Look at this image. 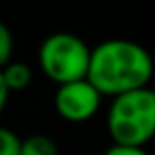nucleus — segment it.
I'll use <instances>...</instances> for the list:
<instances>
[{"label": "nucleus", "mask_w": 155, "mask_h": 155, "mask_svg": "<svg viewBox=\"0 0 155 155\" xmlns=\"http://www.w3.org/2000/svg\"><path fill=\"white\" fill-rule=\"evenodd\" d=\"M9 89H7V83H5V79H2V70H0V113L5 110V106H7V100H9Z\"/></svg>", "instance_id": "10"}, {"label": "nucleus", "mask_w": 155, "mask_h": 155, "mask_svg": "<svg viewBox=\"0 0 155 155\" xmlns=\"http://www.w3.org/2000/svg\"><path fill=\"white\" fill-rule=\"evenodd\" d=\"M0 155H21V138L5 125H0Z\"/></svg>", "instance_id": "7"}, {"label": "nucleus", "mask_w": 155, "mask_h": 155, "mask_svg": "<svg viewBox=\"0 0 155 155\" xmlns=\"http://www.w3.org/2000/svg\"><path fill=\"white\" fill-rule=\"evenodd\" d=\"M13 47H15V43H13V34H11V30L0 21V70H2L9 62H11V58H13Z\"/></svg>", "instance_id": "8"}, {"label": "nucleus", "mask_w": 155, "mask_h": 155, "mask_svg": "<svg viewBox=\"0 0 155 155\" xmlns=\"http://www.w3.org/2000/svg\"><path fill=\"white\" fill-rule=\"evenodd\" d=\"M102 104V94L87 81H74L60 85L53 96V106L58 115L68 123H85L89 121Z\"/></svg>", "instance_id": "4"}, {"label": "nucleus", "mask_w": 155, "mask_h": 155, "mask_svg": "<svg viewBox=\"0 0 155 155\" xmlns=\"http://www.w3.org/2000/svg\"><path fill=\"white\" fill-rule=\"evenodd\" d=\"M85 155H91V153H85Z\"/></svg>", "instance_id": "11"}, {"label": "nucleus", "mask_w": 155, "mask_h": 155, "mask_svg": "<svg viewBox=\"0 0 155 155\" xmlns=\"http://www.w3.org/2000/svg\"><path fill=\"white\" fill-rule=\"evenodd\" d=\"M91 47L77 34H49L38 49V68L58 87L87 79Z\"/></svg>", "instance_id": "3"}, {"label": "nucleus", "mask_w": 155, "mask_h": 155, "mask_svg": "<svg viewBox=\"0 0 155 155\" xmlns=\"http://www.w3.org/2000/svg\"><path fill=\"white\" fill-rule=\"evenodd\" d=\"M153 72V58L142 45L125 38H110L91 49L87 81L102 98H117L149 87Z\"/></svg>", "instance_id": "1"}, {"label": "nucleus", "mask_w": 155, "mask_h": 155, "mask_svg": "<svg viewBox=\"0 0 155 155\" xmlns=\"http://www.w3.org/2000/svg\"><path fill=\"white\" fill-rule=\"evenodd\" d=\"M102 155H149L144 147H123V144H110Z\"/></svg>", "instance_id": "9"}, {"label": "nucleus", "mask_w": 155, "mask_h": 155, "mask_svg": "<svg viewBox=\"0 0 155 155\" xmlns=\"http://www.w3.org/2000/svg\"><path fill=\"white\" fill-rule=\"evenodd\" d=\"M2 79L9 91H24L32 83V68L26 62H9L2 68Z\"/></svg>", "instance_id": "5"}, {"label": "nucleus", "mask_w": 155, "mask_h": 155, "mask_svg": "<svg viewBox=\"0 0 155 155\" xmlns=\"http://www.w3.org/2000/svg\"><path fill=\"white\" fill-rule=\"evenodd\" d=\"M106 130L113 144L144 147L155 136V91L136 89L113 98L106 113Z\"/></svg>", "instance_id": "2"}, {"label": "nucleus", "mask_w": 155, "mask_h": 155, "mask_svg": "<svg viewBox=\"0 0 155 155\" xmlns=\"http://www.w3.org/2000/svg\"><path fill=\"white\" fill-rule=\"evenodd\" d=\"M21 155H58V144L47 134H32L21 138Z\"/></svg>", "instance_id": "6"}, {"label": "nucleus", "mask_w": 155, "mask_h": 155, "mask_svg": "<svg viewBox=\"0 0 155 155\" xmlns=\"http://www.w3.org/2000/svg\"><path fill=\"white\" fill-rule=\"evenodd\" d=\"M153 91H155V87H153Z\"/></svg>", "instance_id": "12"}]
</instances>
